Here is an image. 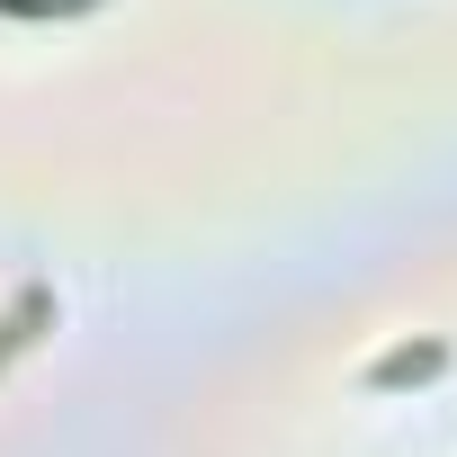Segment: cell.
Returning <instances> with one entry per match:
<instances>
[{"instance_id":"6da1fadb","label":"cell","mask_w":457,"mask_h":457,"mask_svg":"<svg viewBox=\"0 0 457 457\" xmlns=\"http://www.w3.org/2000/svg\"><path fill=\"white\" fill-rule=\"evenodd\" d=\"M37 323H54V296H46V287H28V296L10 305V323H0V368H10V359L37 341Z\"/></svg>"},{"instance_id":"3957f363","label":"cell","mask_w":457,"mask_h":457,"mask_svg":"<svg viewBox=\"0 0 457 457\" xmlns=\"http://www.w3.org/2000/svg\"><path fill=\"white\" fill-rule=\"evenodd\" d=\"M0 10H37L46 19V10H90V0H0Z\"/></svg>"},{"instance_id":"7a4b0ae2","label":"cell","mask_w":457,"mask_h":457,"mask_svg":"<svg viewBox=\"0 0 457 457\" xmlns=\"http://www.w3.org/2000/svg\"><path fill=\"white\" fill-rule=\"evenodd\" d=\"M439 359H448V350H439V341H421V350H395V359H386V368H377V386H403V377H430V368H439Z\"/></svg>"}]
</instances>
